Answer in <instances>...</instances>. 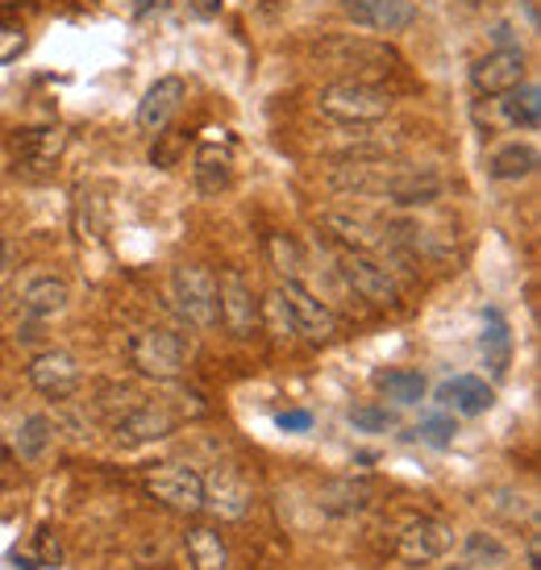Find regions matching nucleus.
I'll return each mask as SVG.
<instances>
[{
    "label": "nucleus",
    "mask_w": 541,
    "mask_h": 570,
    "mask_svg": "<svg viewBox=\"0 0 541 570\" xmlns=\"http://www.w3.org/2000/svg\"><path fill=\"white\" fill-rule=\"evenodd\" d=\"M500 117L509 121L512 129H538L541 126V92L538 83H517V88H509L504 92V100H500Z\"/></svg>",
    "instance_id": "5701e85b"
},
{
    "label": "nucleus",
    "mask_w": 541,
    "mask_h": 570,
    "mask_svg": "<svg viewBox=\"0 0 541 570\" xmlns=\"http://www.w3.org/2000/svg\"><path fill=\"white\" fill-rule=\"evenodd\" d=\"M375 387L387 400H396V404H416V400L425 396L421 371H383V375H375Z\"/></svg>",
    "instance_id": "c756f323"
},
{
    "label": "nucleus",
    "mask_w": 541,
    "mask_h": 570,
    "mask_svg": "<svg viewBox=\"0 0 541 570\" xmlns=\"http://www.w3.org/2000/svg\"><path fill=\"white\" fill-rule=\"evenodd\" d=\"M171 429H176V416L167 412L163 400H138V404L112 425V433H117V442H126V445H146V442L167 438Z\"/></svg>",
    "instance_id": "2eb2a0df"
},
{
    "label": "nucleus",
    "mask_w": 541,
    "mask_h": 570,
    "mask_svg": "<svg viewBox=\"0 0 541 570\" xmlns=\"http://www.w3.org/2000/svg\"><path fill=\"white\" fill-rule=\"evenodd\" d=\"M509 558L512 550L495 533H488V529L466 533V541H462V567L466 570H500L509 567Z\"/></svg>",
    "instance_id": "b1692460"
},
{
    "label": "nucleus",
    "mask_w": 541,
    "mask_h": 570,
    "mask_svg": "<svg viewBox=\"0 0 541 570\" xmlns=\"http://www.w3.org/2000/svg\"><path fill=\"white\" fill-rule=\"evenodd\" d=\"M63 134L59 129H26L21 138H17V155L26 163H33V167H47V163H55L59 155H63Z\"/></svg>",
    "instance_id": "bb28decb"
},
{
    "label": "nucleus",
    "mask_w": 541,
    "mask_h": 570,
    "mask_svg": "<svg viewBox=\"0 0 541 570\" xmlns=\"http://www.w3.org/2000/svg\"><path fill=\"white\" fill-rule=\"evenodd\" d=\"M538 171V146L529 142H509L500 146L492 155V179H529V175Z\"/></svg>",
    "instance_id": "a878e982"
},
{
    "label": "nucleus",
    "mask_w": 541,
    "mask_h": 570,
    "mask_svg": "<svg viewBox=\"0 0 541 570\" xmlns=\"http://www.w3.org/2000/svg\"><path fill=\"white\" fill-rule=\"evenodd\" d=\"M250 500H255V491H250V483H246L234 466H217V471L205 479V508H213L222 521L246 517V512H250Z\"/></svg>",
    "instance_id": "dca6fc26"
},
{
    "label": "nucleus",
    "mask_w": 541,
    "mask_h": 570,
    "mask_svg": "<svg viewBox=\"0 0 541 570\" xmlns=\"http://www.w3.org/2000/svg\"><path fill=\"white\" fill-rule=\"evenodd\" d=\"M13 4H21V0H0V9H13Z\"/></svg>",
    "instance_id": "ea45409f"
},
{
    "label": "nucleus",
    "mask_w": 541,
    "mask_h": 570,
    "mask_svg": "<svg viewBox=\"0 0 541 570\" xmlns=\"http://www.w3.org/2000/svg\"><path fill=\"white\" fill-rule=\"evenodd\" d=\"M184 100H188V83L179 80V76H163V80H155L150 88H146L142 100H138V112H134L138 134L155 138L159 129H167Z\"/></svg>",
    "instance_id": "9b49d317"
},
{
    "label": "nucleus",
    "mask_w": 541,
    "mask_h": 570,
    "mask_svg": "<svg viewBox=\"0 0 541 570\" xmlns=\"http://www.w3.org/2000/svg\"><path fill=\"white\" fill-rule=\"evenodd\" d=\"M450 546H454V529L446 521L421 517V521L404 524V533L396 541V558L404 567H430V562L450 554Z\"/></svg>",
    "instance_id": "9d476101"
},
{
    "label": "nucleus",
    "mask_w": 541,
    "mask_h": 570,
    "mask_svg": "<svg viewBox=\"0 0 541 570\" xmlns=\"http://www.w3.org/2000/svg\"><path fill=\"white\" fill-rule=\"evenodd\" d=\"M492 38H495V50L517 47V38H512V26H495V30H492Z\"/></svg>",
    "instance_id": "e433bc0d"
},
{
    "label": "nucleus",
    "mask_w": 541,
    "mask_h": 570,
    "mask_svg": "<svg viewBox=\"0 0 541 570\" xmlns=\"http://www.w3.org/2000/svg\"><path fill=\"white\" fill-rule=\"evenodd\" d=\"M380 196L396 208H425L442 196V175L425 171V167L421 171H413V167H392V171L383 175Z\"/></svg>",
    "instance_id": "ddd939ff"
},
{
    "label": "nucleus",
    "mask_w": 541,
    "mask_h": 570,
    "mask_svg": "<svg viewBox=\"0 0 541 570\" xmlns=\"http://www.w3.org/2000/svg\"><path fill=\"white\" fill-rule=\"evenodd\" d=\"M525 562H529V570H541V554H538V538H529V546H525Z\"/></svg>",
    "instance_id": "4c0bfd02"
},
{
    "label": "nucleus",
    "mask_w": 541,
    "mask_h": 570,
    "mask_svg": "<svg viewBox=\"0 0 541 570\" xmlns=\"http://www.w3.org/2000/svg\"><path fill=\"white\" fill-rule=\"evenodd\" d=\"M492 387L475 375H459V380H446L437 387V404L442 409H454L459 416H479V412L492 409Z\"/></svg>",
    "instance_id": "a211bd4d"
},
{
    "label": "nucleus",
    "mask_w": 541,
    "mask_h": 570,
    "mask_svg": "<svg viewBox=\"0 0 541 570\" xmlns=\"http://www.w3.org/2000/svg\"><path fill=\"white\" fill-rule=\"evenodd\" d=\"M317 504L329 517H354V512H363L371 504V483H363V479H329V483H321Z\"/></svg>",
    "instance_id": "6ab92c4d"
},
{
    "label": "nucleus",
    "mask_w": 541,
    "mask_h": 570,
    "mask_svg": "<svg viewBox=\"0 0 541 570\" xmlns=\"http://www.w3.org/2000/svg\"><path fill=\"white\" fill-rule=\"evenodd\" d=\"M450 570H466V567H450Z\"/></svg>",
    "instance_id": "a19ab883"
},
{
    "label": "nucleus",
    "mask_w": 541,
    "mask_h": 570,
    "mask_svg": "<svg viewBox=\"0 0 541 570\" xmlns=\"http://www.w3.org/2000/svg\"><path fill=\"white\" fill-rule=\"evenodd\" d=\"M171 287H176L179 313H184L196 330H213V325H217V275H213V271L200 267V263L176 267Z\"/></svg>",
    "instance_id": "423d86ee"
},
{
    "label": "nucleus",
    "mask_w": 541,
    "mask_h": 570,
    "mask_svg": "<svg viewBox=\"0 0 541 570\" xmlns=\"http://www.w3.org/2000/svg\"><path fill=\"white\" fill-rule=\"evenodd\" d=\"M337 263V279L351 287L358 301L375 304V308H396L400 304V287L392 279V271L375 263L371 254H358V250H337L334 254Z\"/></svg>",
    "instance_id": "7ed1b4c3"
},
{
    "label": "nucleus",
    "mask_w": 541,
    "mask_h": 570,
    "mask_svg": "<svg viewBox=\"0 0 541 570\" xmlns=\"http://www.w3.org/2000/svg\"><path fill=\"white\" fill-rule=\"evenodd\" d=\"M258 304L255 301V287L246 284L242 271H225L217 279V321H225V330L234 337H255L258 333Z\"/></svg>",
    "instance_id": "0eeeda50"
},
{
    "label": "nucleus",
    "mask_w": 541,
    "mask_h": 570,
    "mask_svg": "<svg viewBox=\"0 0 541 570\" xmlns=\"http://www.w3.org/2000/svg\"><path fill=\"white\" fill-rule=\"evenodd\" d=\"M67 308V284L63 279H55V275H38L30 284L21 287V313L33 321H47L55 313H63Z\"/></svg>",
    "instance_id": "412c9836"
},
{
    "label": "nucleus",
    "mask_w": 541,
    "mask_h": 570,
    "mask_svg": "<svg viewBox=\"0 0 541 570\" xmlns=\"http://www.w3.org/2000/svg\"><path fill=\"white\" fill-rule=\"evenodd\" d=\"M229 179H234V155L222 142H200V150H196V188L205 196H217V191L229 188Z\"/></svg>",
    "instance_id": "aec40b11"
},
{
    "label": "nucleus",
    "mask_w": 541,
    "mask_h": 570,
    "mask_svg": "<svg viewBox=\"0 0 541 570\" xmlns=\"http://www.w3.org/2000/svg\"><path fill=\"white\" fill-rule=\"evenodd\" d=\"M416 438L442 450V445H450V438H454V421H450V416H430L425 425L416 429Z\"/></svg>",
    "instance_id": "72a5a7b5"
},
{
    "label": "nucleus",
    "mask_w": 541,
    "mask_h": 570,
    "mask_svg": "<svg viewBox=\"0 0 541 570\" xmlns=\"http://www.w3.org/2000/svg\"><path fill=\"white\" fill-rule=\"evenodd\" d=\"M354 26H366L375 33H404L416 26L413 0H346L342 4Z\"/></svg>",
    "instance_id": "4468645a"
},
{
    "label": "nucleus",
    "mask_w": 541,
    "mask_h": 570,
    "mask_svg": "<svg viewBox=\"0 0 541 570\" xmlns=\"http://www.w3.org/2000/svg\"><path fill=\"white\" fill-rule=\"evenodd\" d=\"M184 546H188L191 570H229V546L222 541V533H217V529L196 524V529H188Z\"/></svg>",
    "instance_id": "4be33fe9"
},
{
    "label": "nucleus",
    "mask_w": 541,
    "mask_h": 570,
    "mask_svg": "<svg viewBox=\"0 0 541 570\" xmlns=\"http://www.w3.org/2000/svg\"><path fill=\"white\" fill-rule=\"evenodd\" d=\"M317 55L334 71H342V80H366V83H375V76H387L400 63L396 50L387 47V42H371V38H354V33L325 38L317 47Z\"/></svg>",
    "instance_id": "f03ea898"
},
{
    "label": "nucleus",
    "mask_w": 541,
    "mask_h": 570,
    "mask_svg": "<svg viewBox=\"0 0 541 570\" xmlns=\"http://www.w3.org/2000/svg\"><path fill=\"white\" fill-rule=\"evenodd\" d=\"M50 442H55V425H50V416L33 412V416H26V421L17 425V433H13V454L21 462H38L50 450Z\"/></svg>",
    "instance_id": "393cba45"
},
{
    "label": "nucleus",
    "mask_w": 541,
    "mask_h": 570,
    "mask_svg": "<svg viewBox=\"0 0 541 570\" xmlns=\"http://www.w3.org/2000/svg\"><path fill=\"white\" fill-rule=\"evenodd\" d=\"M529 76V55L521 47L488 50L471 63V88L479 96H504L509 88L525 83Z\"/></svg>",
    "instance_id": "6e6552de"
},
{
    "label": "nucleus",
    "mask_w": 541,
    "mask_h": 570,
    "mask_svg": "<svg viewBox=\"0 0 541 570\" xmlns=\"http://www.w3.org/2000/svg\"><path fill=\"white\" fill-rule=\"evenodd\" d=\"M26 50V30L17 21H0V63H13Z\"/></svg>",
    "instance_id": "473e14b6"
},
{
    "label": "nucleus",
    "mask_w": 541,
    "mask_h": 570,
    "mask_svg": "<svg viewBox=\"0 0 541 570\" xmlns=\"http://www.w3.org/2000/svg\"><path fill=\"white\" fill-rule=\"evenodd\" d=\"M146 491L159 504L176 508V512H200L205 508V475L184 466V462H155L146 471Z\"/></svg>",
    "instance_id": "39448f33"
},
{
    "label": "nucleus",
    "mask_w": 541,
    "mask_h": 570,
    "mask_svg": "<svg viewBox=\"0 0 541 570\" xmlns=\"http://www.w3.org/2000/svg\"><path fill=\"white\" fill-rule=\"evenodd\" d=\"M321 225H325V234H329L342 250L371 254V250H380V246H387V238H383V225L366 222V217H354V213H342V208L321 213Z\"/></svg>",
    "instance_id": "f3484780"
},
{
    "label": "nucleus",
    "mask_w": 541,
    "mask_h": 570,
    "mask_svg": "<svg viewBox=\"0 0 541 570\" xmlns=\"http://www.w3.org/2000/svg\"><path fill=\"white\" fill-rule=\"evenodd\" d=\"M308 425H313L308 412H284V416H279V429H308Z\"/></svg>",
    "instance_id": "c9c22d12"
},
{
    "label": "nucleus",
    "mask_w": 541,
    "mask_h": 570,
    "mask_svg": "<svg viewBox=\"0 0 541 570\" xmlns=\"http://www.w3.org/2000/svg\"><path fill=\"white\" fill-rule=\"evenodd\" d=\"M267 254H270V267L279 271V275H287V279H301V246L287 238V234H267Z\"/></svg>",
    "instance_id": "7c9ffc66"
},
{
    "label": "nucleus",
    "mask_w": 541,
    "mask_h": 570,
    "mask_svg": "<svg viewBox=\"0 0 541 570\" xmlns=\"http://www.w3.org/2000/svg\"><path fill=\"white\" fill-rule=\"evenodd\" d=\"M4 263H9V254H4V242H0V275H4Z\"/></svg>",
    "instance_id": "58836bf2"
},
{
    "label": "nucleus",
    "mask_w": 541,
    "mask_h": 570,
    "mask_svg": "<svg viewBox=\"0 0 541 570\" xmlns=\"http://www.w3.org/2000/svg\"><path fill=\"white\" fill-rule=\"evenodd\" d=\"M129 363L138 366L146 380H179L184 363H188V346L171 330H138L129 337Z\"/></svg>",
    "instance_id": "20e7f679"
},
{
    "label": "nucleus",
    "mask_w": 541,
    "mask_h": 570,
    "mask_svg": "<svg viewBox=\"0 0 541 570\" xmlns=\"http://www.w3.org/2000/svg\"><path fill=\"white\" fill-rule=\"evenodd\" d=\"M26 375H30V383L47 400H71L83 383L76 358L63 354V350H42V354H33L30 366H26Z\"/></svg>",
    "instance_id": "f8f14e48"
},
{
    "label": "nucleus",
    "mask_w": 541,
    "mask_h": 570,
    "mask_svg": "<svg viewBox=\"0 0 541 570\" xmlns=\"http://www.w3.org/2000/svg\"><path fill=\"white\" fill-rule=\"evenodd\" d=\"M483 358H488V366H492L495 375H504V371H509L512 337H509V325H504V317H500L495 308L483 317Z\"/></svg>",
    "instance_id": "cd10ccee"
},
{
    "label": "nucleus",
    "mask_w": 541,
    "mask_h": 570,
    "mask_svg": "<svg viewBox=\"0 0 541 570\" xmlns=\"http://www.w3.org/2000/svg\"><path fill=\"white\" fill-rule=\"evenodd\" d=\"M184 150H188L184 129H159V134H155V146H150V163H155V167H163V171H171Z\"/></svg>",
    "instance_id": "2f4dec72"
},
{
    "label": "nucleus",
    "mask_w": 541,
    "mask_h": 570,
    "mask_svg": "<svg viewBox=\"0 0 541 570\" xmlns=\"http://www.w3.org/2000/svg\"><path fill=\"white\" fill-rule=\"evenodd\" d=\"M258 330H267L279 346L284 342H296L301 333H296V321H292V313H287V304H284V296H279V287L270 292L267 301L258 304Z\"/></svg>",
    "instance_id": "c85d7f7f"
},
{
    "label": "nucleus",
    "mask_w": 541,
    "mask_h": 570,
    "mask_svg": "<svg viewBox=\"0 0 541 570\" xmlns=\"http://www.w3.org/2000/svg\"><path fill=\"white\" fill-rule=\"evenodd\" d=\"M279 296H284L287 313L296 321V333H301V337H308V342H334L337 337L334 308L325 301H317L301 279H284V284H279Z\"/></svg>",
    "instance_id": "1a4fd4ad"
},
{
    "label": "nucleus",
    "mask_w": 541,
    "mask_h": 570,
    "mask_svg": "<svg viewBox=\"0 0 541 570\" xmlns=\"http://www.w3.org/2000/svg\"><path fill=\"white\" fill-rule=\"evenodd\" d=\"M392 412L387 409H354L351 412V425L354 429H363V433H380V429H392Z\"/></svg>",
    "instance_id": "f704fd0d"
},
{
    "label": "nucleus",
    "mask_w": 541,
    "mask_h": 570,
    "mask_svg": "<svg viewBox=\"0 0 541 570\" xmlns=\"http://www.w3.org/2000/svg\"><path fill=\"white\" fill-rule=\"evenodd\" d=\"M317 109L329 121H342V126H375L383 117H392L396 96L387 92V88H380V83L334 80L317 92Z\"/></svg>",
    "instance_id": "f257e3e1"
}]
</instances>
